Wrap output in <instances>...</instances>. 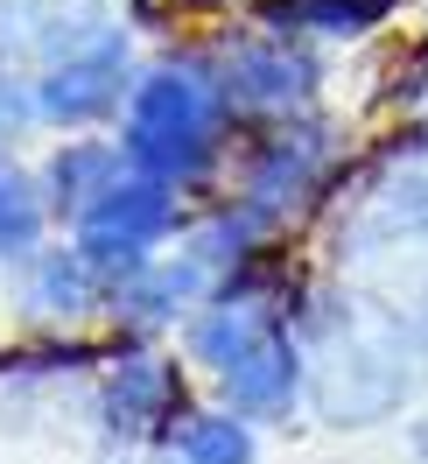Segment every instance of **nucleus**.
I'll list each match as a JSON object with an SVG mask.
<instances>
[{"instance_id": "3", "label": "nucleus", "mask_w": 428, "mask_h": 464, "mask_svg": "<svg viewBox=\"0 0 428 464\" xmlns=\"http://www.w3.org/2000/svg\"><path fill=\"white\" fill-rule=\"evenodd\" d=\"M330 183H338V141H330L323 120L302 113V120H274V127H260V134H253L232 198L253 204L260 218L281 232V226H295L309 204L338 198Z\"/></svg>"}, {"instance_id": "17", "label": "nucleus", "mask_w": 428, "mask_h": 464, "mask_svg": "<svg viewBox=\"0 0 428 464\" xmlns=\"http://www.w3.org/2000/svg\"><path fill=\"white\" fill-rule=\"evenodd\" d=\"M35 120H43V113H35V92L22 85V78H7V71H0V148L22 141Z\"/></svg>"}, {"instance_id": "12", "label": "nucleus", "mask_w": 428, "mask_h": 464, "mask_svg": "<svg viewBox=\"0 0 428 464\" xmlns=\"http://www.w3.org/2000/svg\"><path fill=\"white\" fill-rule=\"evenodd\" d=\"M344 239H358L351 254H379V246H414V239H428V169H400L394 183L366 190V204L344 218Z\"/></svg>"}, {"instance_id": "10", "label": "nucleus", "mask_w": 428, "mask_h": 464, "mask_svg": "<svg viewBox=\"0 0 428 464\" xmlns=\"http://www.w3.org/2000/svg\"><path fill=\"white\" fill-rule=\"evenodd\" d=\"M113 303V282L99 275V267L78 254V246H43L22 261V295H14V310L43 331H78L85 317H99Z\"/></svg>"}, {"instance_id": "15", "label": "nucleus", "mask_w": 428, "mask_h": 464, "mask_svg": "<svg viewBox=\"0 0 428 464\" xmlns=\"http://www.w3.org/2000/svg\"><path fill=\"white\" fill-rule=\"evenodd\" d=\"M176 464H253V422L232 408H183L176 430L162 436Z\"/></svg>"}, {"instance_id": "5", "label": "nucleus", "mask_w": 428, "mask_h": 464, "mask_svg": "<svg viewBox=\"0 0 428 464\" xmlns=\"http://www.w3.org/2000/svg\"><path fill=\"white\" fill-rule=\"evenodd\" d=\"M211 78L225 92V113L246 120H302L316 99V57L295 50L288 35H232L211 57Z\"/></svg>"}, {"instance_id": "6", "label": "nucleus", "mask_w": 428, "mask_h": 464, "mask_svg": "<svg viewBox=\"0 0 428 464\" xmlns=\"http://www.w3.org/2000/svg\"><path fill=\"white\" fill-rule=\"evenodd\" d=\"M119 99H134V85H127V29H113V22L91 35L85 50H71L63 63H50L35 78V113L50 127H91V120L113 113Z\"/></svg>"}, {"instance_id": "16", "label": "nucleus", "mask_w": 428, "mask_h": 464, "mask_svg": "<svg viewBox=\"0 0 428 464\" xmlns=\"http://www.w3.org/2000/svg\"><path fill=\"white\" fill-rule=\"evenodd\" d=\"M43 226H50L43 183L0 155V261H29L35 246H43Z\"/></svg>"}, {"instance_id": "7", "label": "nucleus", "mask_w": 428, "mask_h": 464, "mask_svg": "<svg viewBox=\"0 0 428 464\" xmlns=\"http://www.w3.org/2000/svg\"><path fill=\"white\" fill-rule=\"evenodd\" d=\"M176 415H183V373H176L169 352L155 345H127L106 359V380H99V422L113 436H169Z\"/></svg>"}, {"instance_id": "2", "label": "nucleus", "mask_w": 428, "mask_h": 464, "mask_svg": "<svg viewBox=\"0 0 428 464\" xmlns=\"http://www.w3.org/2000/svg\"><path fill=\"white\" fill-rule=\"evenodd\" d=\"M323 352L309 359V408L330 422V430H366V422H386L407 394H414V373L428 359L414 345L407 317H323L309 324Z\"/></svg>"}, {"instance_id": "9", "label": "nucleus", "mask_w": 428, "mask_h": 464, "mask_svg": "<svg viewBox=\"0 0 428 464\" xmlns=\"http://www.w3.org/2000/svg\"><path fill=\"white\" fill-rule=\"evenodd\" d=\"M211 295H218V267H204L197 254L183 246V254H155V261L134 267L127 282H113L106 317L127 324V331H162V324H176V317H197Z\"/></svg>"}, {"instance_id": "19", "label": "nucleus", "mask_w": 428, "mask_h": 464, "mask_svg": "<svg viewBox=\"0 0 428 464\" xmlns=\"http://www.w3.org/2000/svg\"><path fill=\"white\" fill-rule=\"evenodd\" d=\"M414 458L428 464V415H422V422H414Z\"/></svg>"}, {"instance_id": "8", "label": "nucleus", "mask_w": 428, "mask_h": 464, "mask_svg": "<svg viewBox=\"0 0 428 464\" xmlns=\"http://www.w3.org/2000/svg\"><path fill=\"white\" fill-rule=\"evenodd\" d=\"M218 394H225V408H232V415H246V422H288L295 401L309 394V352H302V331H295V324H274L267 338H253V345L218 373Z\"/></svg>"}, {"instance_id": "4", "label": "nucleus", "mask_w": 428, "mask_h": 464, "mask_svg": "<svg viewBox=\"0 0 428 464\" xmlns=\"http://www.w3.org/2000/svg\"><path fill=\"white\" fill-rule=\"evenodd\" d=\"M176 226H183L176 190L155 183V176H141V169H127L113 190L78 218V239H71V246H78L106 282H127L134 267H147L162 254V239H169Z\"/></svg>"}, {"instance_id": "14", "label": "nucleus", "mask_w": 428, "mask_h": 464, "mask_svg": "<svg viewBox=\"0 0 428 464\" xmlns=\"http://www.w3.org/2000/svg\"><path fill=\"white\" fill-rule=\"evenodd\" d=\"M394 14V0H260L267 35H372Z\"/></svg>"}, {"instance_id": "13", "label": "nucleus", "mask_w": 428, "mask_h": 464, "mask_svg": "<svg viewBox=\"0 0 428 464\" xmlns=\"http://www.w3.org/2000/svg\"><path fill=\"white\" fill-rule=\"evenodd\" d=\"M119 176H127V148L119 141H63L50 155V169H43V198H50V211H63L78 226Z\"/></svg>"}, {"instance_id": "18", "label": "nucleus", "mask_w": 428, "mask_h": 464, "mask_svg": "<svg viewBox=\"0 0 428 464\" xmlns=\"http://www.w3.org/2000/svg\"><path fill=\"white\" fill-rule=\"evenodd\" d=\"M407 331H414V345H422V359H428V282H422V295H414V310H407Z\"/></svg>"}, {"instance_id": "1", "label": "nucleus", "mask_w": 428, "mask_h": 464, "mask_svg": "<svg viewBox=\"0 0 428 464\" xmlns=\"http://www.w3.org/2000/svg\"><path fill=\"white\" fill-rule=\"evenodd\" d=\"M225 92L211 78V63H155L134 99H127V127L119 148L127 162L169 190H190L218 169L225 155Z\"/></svg>"}, {"instance_id": "11", "label": "nucleus", "mask_w": 428, "mask_h": 464, "mask_svg": "<svg viewBox=\"0 0 428 464\" xmlns=\"http://www.w3.org/2000/svg\"><path fill=\"white\" fill-rule=\"evenodd\" d=\"M106 29L78 0H0V63H63Z\"/></svg>"}]
</instances>
